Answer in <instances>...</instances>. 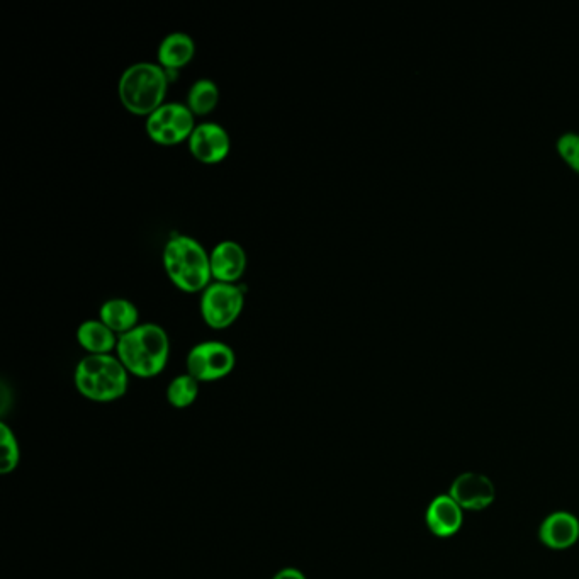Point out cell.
Listing matches in <instances>:
<instances>
[{
	"label": "cell",
	"instance_id": "15",
	"mask_svg": "<svg viewBox=\"0 0 579 579\" xmlns=\"http://www.w3.org/2000/svg\"><path fill=\"white\" fill-rule=\"evenodd\" d=\"M101 321L114 333H128L138 327V308L128 299H109L101 306Z\"/></svg>",
	"mask_w": 579,
	"mask_h": 579
},
{
	"label": "cell",
	"instance_id": "13",
	"mask_svg": "<svg viewBox=\"0 0 579 579\" xmlns=\"http://www.w3.org/2000/svg\"><path fill=\"white\" fill-rule=\"evenodd\" d=\"M196 55V45L186 33H172L165 36L158 46V65L167 72H177L186 67Z\"/></svg>",
	"mask_w": 579,
	"mask_h": 579
},
{
	"label": "cell",
	"instance_id": "11",
	"mask_svg": "<svg viewBox=\"0 0 579 579\" xmlns=\"http://www.w3.org/2000/svg\"><path fill=\"white\" fill-rule=\"evenodd\" d=\"M579 539V520L568 512L549 515L540 527V540L551 549L563 551Z\"/></svg>",
	"mask_w": 579,
	"mask_h": 579
},
{
	"label": "cell",
	"instance_id": "16",
	"mask_svg": "<svg viewBox=\"0 0 579 579\" xmlns=\"http://www.w3.org/2000/svg\"><path fill=\"white\" fill-rule=\"evenodd\" d=\"M218 102H220V89L213 80H197L187 94V107L191 109L194 116H206V114L213 113Z\"/></svg>",
	"mask_w": 579,
	"mask_h": 579
},
{
	"label": "cell",
	"instance_id": "3",
	"mask_svg": "<svg viewBox=\"0 0 579 579\" xmlns=\"http://www.w3.org/2000/svg\"><path fill=\"white\" fill-rule=\"evenodd\" d=\"M74 381L77 391L87 400L111 403L128 391L130 372L114 355H87L75 367Z\"/></svg>",
	"mask_w": 579,
	"mask_h": 579
},
{
	"label": "cell",
	"instance_id": "20",
	"mask_svg": "<svg viewBox=\"0 0 579 579\" xmlns=\"http://www.w3.org/2000/svg\"><path fill=\"white\" fill-rule=\"evenodd\" d=\"M272 579H308L303 571H299L298 568H284L279 571V573L274 574Z\"/></svg>",
	"mask_w": 579,
	"mask_h": 579
},
{
	"label": "cell",
	"instance_id": "5",
	"mask_svg": "<svg viewBox=\"0 0 579 579\" xmlns=\"http://www.w3.org/2000/svg\"><path fill=\"white\" fill-rule=\"evenodd\" d=\"M245 296L242 287L226 282H214L203 291L201 315L208 327L225 330L231 327L242 313Z\"/></svg>",
	"mask_w": 579,
	"mask_h": 579
},
{
	"label": "cell",
	"instance_id": "17",
	"mask_svg": "<svg viewBox=\"0 0 579 579\" xmlns=\"http://www.w3.org/2000/svg\"><path fill=\"white\" fill-rule=\"evenodd\" d=\"M197 396H199V381L191 374L174 377L167 388V401L177 410L194 405Z\"/></svg>",
	"mask_w": 579,
	"mask_h": 579
},
{
	"label": "cell",
	"instance_id": "6",
	"mask_svg": "<svg viewBox=\"0 0 579 579\" xmlns=\"http://www.w3.org/2000/svg\"><path fill=\"white\" fill-rule=\"evenodd\" d=\"M237 364V355L223 342H203L192 347L187 355V374L199 383H214L230 376Z\"/></svg>",
	"mask_w": 579,
	"mask_h": 579
},
{
	"label": "cell",
	"instance_id": "7",
	"mask_svg": "<svg viewBox=\"0 0 579 579\" xmlns=\"http://www.w3.org/2000/svg\"><path fill=\"white\" fill-rule=\"evenodd\" d=\"M147 133L158 145H177L184 140H189L192 131L196 130L194 114L187 104L169 102L158 107L155 113L147 119Z\"/></svg>",
	"mask_w": 579,
	"mask_h": 579
},
{
	"label": "cell",
	"instance_id": "4",
	"mask_svg": "<svg viewBox=\"0 0 579 579\" xmlns=\"http://www.w3.org/2000/svg\"><path fill=\"white\" fill-rule=\"evenodd\" d=\"M164 265L170 281L184 293L204 291L213 277L208 252L201 243L186 235H177L167 242Z\"/></svg>",
	"mask_w": 579,
	"mask_h": 579
},
{
	"label": "cell",
	"instance_id": "14",
	"mask_svg": "<svg viewBox=\"0 0 579 579\" xmlns=\"http://www.w3.org/2000/svg\"><path fill=\"white\" fill-rule=\"evenodd\" d=\"M118 340L111 328L101 320H87L77 330V342L89 355L111 354L118 347Z\"/></svg>",
	"mask_w": 579,
	"mask_h": 579
},
{
	"label": "cell",
	"instance_id": "12",
	"mask_svg": "<svg viewBox=\"0 0 579 579\" xmlns=\"http://www.w3.org/2000/svg\"><path fill=\"white\" fill-rule=\"evenodd\" d=\"M427 523L433 534L450 537L461 529L462 508L450 495L437 496L428 506Z\"/></svg>",
	"mask_w": 579,
	"mask_h": 579
},
{
	"label": "cell",
	"instance_id": "9",
	"mask_svg": "<svg viewBox=\"0 0 579 579\" xmlns=\"http://www.w3.org/2000/svg\"><path fill=\"white\" fill-rule=\"evenodd\" d=\"M450 496L462 510H483L495 500V486L483 474H461L450 488Z\"/></svg>",
	"mask_w": 579,
	"mask_h": 579
},
{
	"label": "cell",
	"instance_id": "8",
	"mask_svg": "<svg viewBox=\"0 0 579 579\" xmlns=\"http://www.w3.org/2000/svg\"><path fill=\"white\" fill-rule=\"evenodd\" d=\"M230 148V136L218 123L199 124L189 138V150L201 164H220L228 157Z\"/></svg>",
	"mask_w": 579,
	"mask_h": 579
},
{
	"label": "cell",
	"instance_id": "19",
	"mask_svg": "<svg viewBox=\"0 0 579 579\" xmlns=\"http://www.w3.org/2000/svg\"><path fill=\"white\" fill-rule=\"evenodd\" d=\"M557 152L566 160L569 167L579 172V133L566 131L556 141Z\"/></svg>",
	"mask_w": 579,
	"mask_h": 579
},
{
	"label": "cell",
	"instance_id": "10",
	"mask_svg": "<svg viewBox=\"0 0 579 579\" xmlns=\"http://www.w3.org/2000/svg\"><path fill=\"white\" fill-rule=\"evenodd\" d=\"M211 274L216 282L235 284L247 270V253L242 245L233 240L218 243L209 255Z\"/></svg>",
	"mask_w": 579,
	"mask_h": 579
},
{
	"label": "cell",
	"instance_id": "18",
	"mask_svg": "<svg viewBox=\"0 0 579 579\" xmlns=\"http://www.w3.org/2000/svg\"><path fill=\"white\" fill-rule=\"evenodd\" d=\"M0 471L2 474L14 473L19 466L21 449L16 439V433L6 423H0Z\"/></svg>",
	"mask_w": 579,
	"mask_h": 579
},
{
	"label": "cell",
	"instance_id": "2",
	"mask_svg": "<svg viewBox=\"0 0 579 579\" xmlns=\"http://www.w3.org/2000/svg\"><path fill=\"white\" fill-rule=\"evenodd\" d=\"M169 72L155 63H135L124 70L118 84L119 101L136 116H150L164 106Z\"/></svg>",
	"mask_w": 579,
	"mask_h": 579
},
{
	"label": "cell",
	"instance_id": "1",
	"mask_svg": "<svg viewBox=\"0 0 579 579\" xmlns=\"http://www.w3.org/2000/svg\"><path fill=\"white\" fill-rule=\"evenodd\" d=\"M118 359L126 371L141 379H150L164 371L169 362L170 340L157 323H145L119 335Z\"/></svg>",
	"mask_w": 579,
	"mask_h": 579
}]
</instances>
